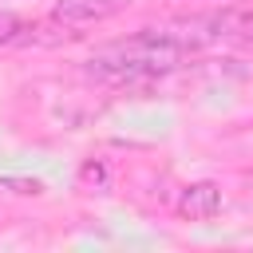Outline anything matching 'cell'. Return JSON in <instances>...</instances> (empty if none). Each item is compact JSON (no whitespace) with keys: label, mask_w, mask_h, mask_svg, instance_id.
<instances>
[{"label":"cell","mask_w":253,"mask_h":253,"mask_svg":"<svg viewBox=\"0 0 253 253\" xmlns=\"http://www.w3.org/2000/svg\"><path fill=\"white\" fill-rule=\"evenodd\" d=\"M182 63H186V51L170 36H162L158 28H138L126 40L103 43L87 59V75L103 83H150Z\"/></svg>","instance_id":"1"},{"label":"cell","mask_w":253,"mask_h":253,"mask_svg":"<svg viewBox=\"0 0 253 253\" xmlns=\"http://www.w3.org/2000/svg\"><path fill=\"white\" fill-rule=\"evenodd\" d=\"M221 206H225V198H221L217 182H190L174 202L178 217H186V221H210L221 213Z\"/></svg>","instance_id":"2"},{"label":"cell","mask_w":253,"mask_h":253,"mask_svg":"<svg viewBox=\"0 0 253 253\" xmlns=\"http://www.w3.org/2000/svg\"><path fill=\"white\" fill-rule=\"evenodd\" d=\"M130 4H134V0H55L51 16H55L59 24L79 28V24H99V20H111V16L126 12Z\"/></svg>","instance_id":"3"},{"label":"cell","mask_w":253,"mask_h":253,"mask_svg":"<svg viewBox=\"0 0 253 253\" xmlns=\"http://www.w3.org/2000/svg\"><path fill=\"white\" fill-rule=\"evenodd\" d=\"M0 190H12V194H32V198H40V194H43V182H40V178H0Z\"/></svg>","instance_id":"4"},{"label":"cell","mask_w":253,"mask_h":253,"mask_svg":"<svg viewBox=\"0 0 253 253\" xmlns=\"http://www.w3.org/2000/svg\"><path fill=\"white\" fill-rule=\"evenodd\" d=\"M20 28H24V20H20V16L0 12V47H4V43H16V40H20Z\"/></svg>","instance_id":"5"},{"label":"cell","mask_w":253,"mask_h":253,"mask_svg":"<svg viewBox=\"0 0 253 253\" xmlns=\"http://www.w3.org/2000/svg\"><path fill=\"white\" fill-rule=\"evenodd\" d=\"M79 182H83V186L95 182V186L103 190V186H107V166H103V162H87V166L79 170Z\"/></svg>","instance_id":"6"},{"label":"cell","mask_w":253,"mask_h":253,"mask_svg":"<svg viewBox=\"0 0 253 253\" xmlns=\"http://www.w3.org/2000/svg\"><path fill=\"white\" fill-rule=\"evenodd\" d=\"M249 186H253V178H249Z\"/></svg>","instance_id":"7"}]
</instances>
